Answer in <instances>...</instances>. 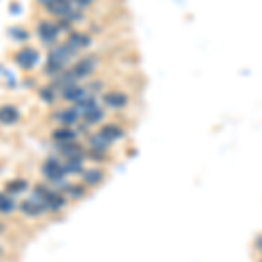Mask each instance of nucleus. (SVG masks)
Wrapping results in <instances>:
<instances>
[{
    "label": "nucleus",
    "mask_w": 262,
    "mask_h": 262,
    "mask_svg": "<svg viewBox=\"0 0 262 262\" xmlns=\"http://www.w3.org/2000/svg\"><path fill=\"white\" fill-rule=\"evenodd\" d=\"M96 69V56H86L82 60H79L74 67L70 69V72L74 74V77L77 79H86L95 72Z\"/></svg>",
    "instance_id": "obj_3"
},
{
    "label": "nucleus",
    "mask_w": 262,
    "mask_h": 262,
    "mask_svg": "<svg viewBox=\"0 0 262 262\" xmlns=\"http://www.w3.org/2000/svg\"><path fill=\"white\" fill-rule=\"evenodd\" d=\"M63 166H65V173H70V175H81V173H84L82 159H67V163Z\"/></svg>",
    "instance_id": "obj_19"
},
{
    "label": "nucleus",
    "mask_w": 262,
    "mask_h": 262,
    "mask_svg": "<svg viewBox=\"0 0 262 262\" xmlns=\"http://www.w3.org/2000/svg\"><path fill=\"white\" fill-rule=\"evenodd\" d=\"M103 103H105V107L114 108V111H119V108L128 107L129 98H128V95L122 91H108L103 95Z\"/></svg>",
    "instance_id": "obj_6"
},
{
    "label": "nucleus",
    "mask_w": 262,
    "mask_h": 262,
    "mask_svg": "<svg viewBox=\"0 0 262 262\" xmlns=\"http://www.w3.org/2000/svg\"><path fill=\"white\" fill-rule=\"evenodd\" d=\"M72 2V6L75 7V9H79V11H82V9H88V7L93 4V0H70Z\"/></svg>",
    "instance_id": "obj_26"
},
{
    "label": "nucleus",
    "mask_w": 262,
    "mask_h": 262,
    "mask_svg": "<svg viewBox=\"0 0 262 262\" xmlns=\"http://www.w3.org/2000/svg\"><path fill=\"white\" fill-rule=\"evenodd\" d=\"M100 133L103 135V137L107 138V140L111 142V143L121 140V138L124 137V129H122L121 126H117V124H105V126H101Z\"/></svg>",
    "instance_id": "obj_15"
},
{
    "label": "nucleus",
    "mask_w": 262,
    "mask_h": 262,
    "mask_svg": "<svg viewBox=\"0 0 262 262\" xmlns=\"http://www.w3.org/2000/svg\"><path fill=\"white\" fill-rule=\"evenodd\" d=\"M6 189H7V192H11V194H19L27 189V180H23V179L11 180V182H7Z\"/></svg>",
    "instance_id": "obj_21"
},
{
    "label": "nucleus",
    "mask_w": 262,
    "mask_h": 262,
    "mask_svg": "<svg viewBox=\"0 0 262 262\" xmlns=\"http://www.w3.org/2000/svg\"><path fill=\"white\" fill-rule=\"evenodd\" d=\"M75 51L70 48L69 44H61V46H54L53 49H49L48 53V61H46V67H44V72L48 75H60L63 70L67 69L69 61L72 58L75 56Z\"/></svg>",
    "instance_id": "obj_1"
},
{
    "label": "nucleus",
    "mask_w": 262,
    "mask_h": 262,
    "mask_svg": "<svg viewBox=\"0 0 262 262\" xmlns=\"http://www.w3.org/2000/svg\"><path fill=\"white\" fill-rule=\"evenodd\" d=\"M9 35L14 40H19V42H23V40L28 39V32L25 30V28H21V27H11L9 28Z\"/></svg>",
    "instance_id": "obj_23"
},
{
    "label": "nucleus",
    "mask_w": 262,
    "mask_h": 262,
    "mask_svg": "<svg viewBox=\"0 0 262 262\" xmlns=\"http://www.w3.org/2000/svg\"><path fill=\"white\" fill-rule=\"evenodd\" d=\"M60 150L67 159H82L84 156H86V152L82 150V147L77 145L75 142L60 143Z\"/></svg>",
    "instance_id": "obj_12"
},
{
    "label": "nucleus",
    "mask_w": 262,
    "mask_h": 262,
    "mask_svg": "<svg viewBox=\"0 0 262 262\" xmlns=\"http://www.w3.org/2000/svg\"><path fill=\"white\" fill-rule=\"evenodd\" d=\"M98 107H100V105H98V101H96V96L91 95V93H86V96L81 98L79 101H75V105H74V108L81 114V117L86 116V114L93 112L95 108H98Z\"/></svg>",
    "instance_id": "obj_10"
},
{
    "label": "nucleus",
    "mask_w": 262,
    "mask_h": 262,
    "mask_svg": "<svg viewBox=\"0 0 262 262\" xmlns=\"http://www.w3.org/2000/svg\"><path fill=\"white\" fill-rule=\"evenodd\" d=\"M14 61L18 63L21 69L30 70L39 63V51L33 48H23L21 51H18L14 56Z\"/></svg>",
    "instance_id": "obj_4"
},
{
    "label": "nucleus",
    "mask_w": 262,
    "mask_h": 262,
    "mask_svg": "<svg viewBox=\"0 0 262 262\" xmlns=\"http://www.w3.org/2000/svg\"><path fill=\"white\" fill-rule=\"evenodd\" d=\"M79 117H81V114L75 111V108H61V111H58L54 114V119L58 122H61L63 126H67V128L75 124V122L79 121Z\"/></svg>",
    "instance_id": "obj_11"
},
{
    "label": "nucleus",
    "mask_w": 262,
    "mask_h": 262,
    "mask_svg": "<svg viewBox=\"0 0 262 262\" xmlns=\"http://www.w3.org/2000/svg\"><path fill=\"white\" fill-rule=\"evenodd\" d=\"M65 192L69 194L70 198H82L86 194V189L82 185H65Z\"/></svg>",
    "instance_id": "obj_24"
},
{
    "label": "nucleus",
    "mask_w": 262,
    "mask_h": 262,
    "mask_svg": "<svg viewBox=\"0 0 262 262\" xmlns=\"http://www.w3.org/2000/svg\"><path fill=\"white\" fill-rule=\"evenodd\" d=\"M88 143H90L91 150H96V152H107L108 147H111V142L100 133H93L88 137Z\"/></svg>",
    "instance_id": "obj_14"
},
{
    "label": "nucleus",
    "mask_w": 262,
    "mask_h": 262,
    "mask_svg": "<svg viewBox=\"0 0 262 262\" xmlns=\"http://www.w3.org/2000/svg\"><path fill=\"white\" fill-rule=\"evenodd\" d=\"M253 247H255V250L262 255V234H259L255 238V242H253Z\"/></svg>",
    "instance_id": "obj_27"
},
{
    "label": "nucleus",
    "mask_w": 262,
    "mask_h": 262,
    "mask_svg": "<svg viewBox=\"0 0 262 262\" xmlns=\"http://www.w3.org/2000/svg\"><path fill=\"white\" fill-rule=\"evenodd\" d=\"M37 32H39V37L44 44H54L58 35L61 33L60 28H58V23H53V21H40Z\"/></svg>",
    "instance_id": "obj_5"
},
{
    "label": "nucleus",
    "mask_w": 262,
    "mask_h": 262,
    "mask_svg": "<svg viewBox=\"0 0 262 262\" xmlns=\"http://www.w3.org/2000/svg\"><path fill=\"white\" fill-rule=\"evenodd\" d=\"M67 44L70 46L75 53H79L81 49H86L91 46V37L84 32H70L69 39H67Z\"/></svg>",
    "instance_id": "obj_8"
},
{
    "label": "nucleus",
    "mask_w": 262,
    "mask_h": 262,
    "mask_svg": "<svg viewBox=\"0 0 262 262\" xmlns=\"http://www.w3.org/2000/svg\"><path fill=\"white\" fill-rule=\"evenodd\" d=\"M88 90L82 86H79V84H72V86H67L65 90H61V96L65 98L67 101H79L81 98L86 96Z\"/></svg>",
    "instance_id": "obj_13"
},
{
    "label": "nucleus",
    "mask_w": 262,
    "mask_h": 262,
    "mask_svg": "<svg viewBox=\"0 0 262 262\" xmlns=\"http://www.w3.org/2000/svg\"><path fill=\"white\" fill-rule=\"evenodd\" d=\"M39 96L46 103H53L54 101V88L53 86H48V88H42L39 91Z\"/></svg>",
    "instance_id": "obj_25"
},
{
    "label": "nucleus",
    "mask_w": 262,
    "mask_h": 262,
    "mask_svg": "<svg viewBox=\"0 0 262 262\" xmlns=\"http://www.w3.org/2000/svg\"><path fill=\"white\" fill-rule=\"evenodd\" d=\"M42 173H44L46 179H49L51 182H54V184H60L63 180V177L67 175L65 166H63L56 158H49L48 161L42 164Z\"/></svg>",
    "instance_id": "obj_2"
},
{
    "label": "nucleus",
    "mask_w": 262,
    "mask_h": 262,
    "mask_svg": "<svg viewBox=\"0 0 262 262\" xmlns=\"http://www.w3.org/2000/svg\"><path fill=\"white\" fill-rule=\"evenodd\" d=\"M75 138H77V133H75L74 129L67 128V126L61 129H56L53 133V140L58 143H70V142H75Z\"/></svg>",
    "instance_id": "obj_17"
},
{
    "label": "nucleus",
    "mask_w": 262,
    "mask_h": 262,
    "mask_svg": "<svg viewBox=\"0 0 262 262\" xmlns=\"http://www.w3.org/2000/svg\"><path fill=\"white\" fill-rule=\"evenodd\" d=\"M0 231H2V226H0Z\"/></svg>",
    "instance_id": "obj_29"
},
{
    "label": "nucleus",
    "mask_w": 262,
    "mask_h": 262,
    "mask_svg": "<svg viewBox=\"0 0 262 262\" xmlns=\"http://www.w3.org/2000/svg\"><path fill=\"white\" fill-rule=\"evenodd\" d=\"M19 119V111L12 105H4L0 107V122L2 124H14Z\"/></svg>",
    "instance_id": "obj_16"
},
{
    "label": "nucleus",
    "mask_w": 262,
    "mask_h": 262,
    "mask_svg": "<svg viewBox=\"0 0 262 262\" xmlns=\"http://www.w3.org/2000/svg\"><path fill=\"white\" fill-rule=\"evenodd\" d=\"M12 210H14V201H12V198H9L7 194H0V212L9 213Z\"/></svg>",
    "instance_id": "obj_22"
},
{
    "label": "nucleus",
    "mask_w": 262,
    "mask_h": 262,
    "mask_svg": "<svg viewBox=\"0 0 262 262\" xmlns=\"http://www.w3.org/2000/svg\"><path fill=\"white\" fill-rule=\"evenodd\" d=\"M39 2H40V4H44V6H46V4H49L51 0H39Z\"/></svg>",
    "instance_id": "obj_28"
},
{
    "label": "nucleus",
    "mask_w": 262,
    "mask_h": 262,
    "mask_svg": "<svg viewBox=\"0 0 262 262\" xmlns=\"http://www.w3.org/2000/svg\"><path fill=\"white\" fill-rule=\"evenodd\" d=\"M21 210H23V213L28 215V217H39V215L44 213V210H48V208H46V205L39 200V198L32 196L30 200L23 201Z\"/></svg>",
    "instance_id": "obj_9"
},
{
    "label": "nucleus",
    "mask_w": 262,
    "mask_h": 262,
    "mask_svg": "<svg viewBox=\"0 0 262 262\" xmlns=\"http://www.w3.org/2000/svg\"><path fill=\"white\" fill-rule=\"evenodd\" d=\"M72 9L74 6L70 0H51L49 4H46V11L53 16H60V18H67Z\"/></svg>",
    "instance_id": "obj_7"
},
{
    "label": "nucleus",
    "mask_w": 262,
    "mask_h": 262,
    "mask_svg": "<svg viewBox=\"0 0 262 262\" xmlns=\"http://www.w3.org/2000/svg\"><path fill=\"white\" fill-rule=\"evenodd\" d=\"M82 119H84V122H86V124H90V126L100 124V122L105 119V111L98 107V108H95L93 112L86 114V116H82Z\"/></svg>",
    "instance_id": "obj_20"
},
{
    "label": "nucleus",
    "mask_w": 262,
    "mask_h": 262,
    "mask_svg": "<svg viewBox=\"0 0 262 262\" xmlns=\"http://www.w3.org/2000/svg\"><path fill=\"white\" fill-rule=\"evenodd\" d=\"M82 180H84V184L95 187V185L101 184V180H103V171L101 170H86L82 173Z\"/></svg>",
    "instance_id": "obj_18"
}]
</instances>
